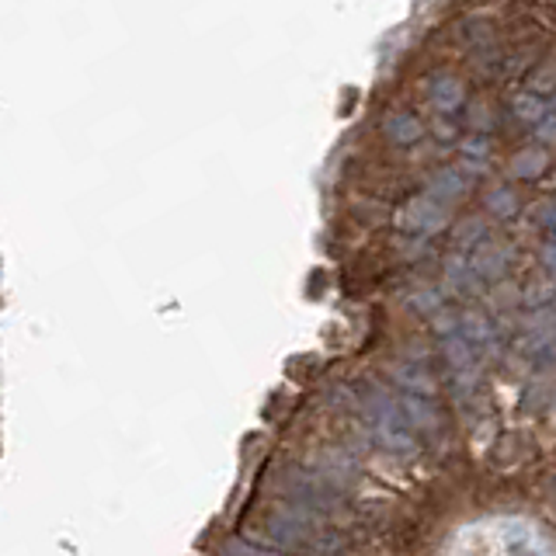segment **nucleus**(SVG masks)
I'll use <instances>...</instances> for the list:
<instances>
[{
    "label": "nucleus",
    "mask_w": 556,
    "mask_h": 556,
    "mask_svg": "<svg viewBox=\"0 0 556 556\" xmlns=\"http://www.w3.org/2000/svg\"><path fill=\"white\" fill-rule=\"evenodd\" d=\"M515 115L521 118V122H532V126H539V122H543L549 112H553V104L543 98V94H535V91H526V94H518L515 98Z\"/></svg>",
    "instance_id": "9"
},
{
    "label": "nucleus",
    "mask_w": 556,
    "mask_h": 556,
    "mask_svg": "<svg viewBox=\"0 0 556 556\" xmlns=\"http://www.w3.org/2000/svg\"><path fill=\"white\" fill-rule=\"evenodd\" d=\"M387 136L393 139V143H400V147H410V143H417L421 139V122H417V115H410V112H393L390 118H387Z\"/></svg>",
    "instance_id": "6"
},
{
    "label": "nucleus",
    "mask_w": 556,
    "mask_h": 556,
    "mask_svg": "<svg viewBox=\"0 0 556 556\" xmlns=\"http://www.w3.org/2000/svg\"><path fill=\"white\" fill-rule=\"evenodd\" d=\"M504 265H508V254L501 248H480L469 261V271L480 275V278H501L504 275Z\"/></svg>",
    "instance_id": "8"
},
{
    "label": "nucleus",
    "mask_w": 556,
    "mask_h": 556,
    "mask_svg": "<svg viewBox=\"0 0 556 556\" xmlns=\"http://www.w3.org/2000/svg\"><path fill=\"white\" fill-rule=\"evenodd\" d=\"M535 129H539V139H543V143H553V112L543 122H539Z\"/></svg>",
    "instance_id": "13"
},
{
    "label": "nucleus",
    "mask_w": 556,
    "mask_h": 556,
    "mask_svg": "<svg viewBox=\"0 0 556 556\" xmlns=\"http://www.w3.org/2000/svg\"><path fill=\"white\" fill-rule=\"evenodd\" d=\"M469 191V174H463L459 167H442L434 178L428 181V199H434L439 205L445 202H459Z\"/></svg>",
    "instance_id": "5"
},
{
    "label": "nucleus",
    "mask_w": 556,
    "mask_h": 556,
    "mask_svg": "<svg viewBox=\"0 0 556 556\" xmlns=\"http://www.w3.org/2000/svg\"><path fill=\"white\" fill-rule=\"evenodd\" d=\"M486 208L501 219H511L518 213V195L511 188H494L491 195H486Z\"/></svg>",
    "instance_id": "11"
},
{
    "label": "nucleus",
    "mask_w": 556,
    "mask_h": 556,
    "mask_svg": "<svg viewBox=\"0 0 556 556\" xmlns=\"http://www.w3.org/2000/svg\"><path fill=\"white\" fill-rule=\"evenodd\" d=\"M219 556H282V553L257 549V546H251V543H240V539H230V543H223Z\"/></svg>",
    "instance_id": "12"
},
{
    "label": "nucleus",
    "mask_w": 556,
    "mask_h": 556,
    "mask_svg": "<svg viewBox=\"0 0 556 556\" xmlns=\"http://www.w3.org/2000/svg\"><path fill=\"white\" fill-rule=\"evenodd\" d=\"M546 150H539V147H526V150H518L515 156H511V174L515 178H526V181H532V178H539V174L546 170Z\"/></svg>",
    "instance_id": "7"
},
{
    "label": "nucleus",
    "mask_w": 556,
    "mask_h": 556,
    "mask_svg": "<svg viewBox=\"0 0 556 556\" xmlns=\"http://www.w3.org/2000/svg\"><path fill=\"white\" fill-rule=\"evenodd\" d=\"M428 101H431V109L439 115H452V112H459L466 104V91H463V84L456 77L434 74L428 80Z\"/></svg>",
    "instance_id": "4"
},
{
    "label": "nucleus",
    "mask_w": 556,
    "mask_h": 556,
    "mask_svg": "<svg viewBox=\"0 0 556 556\" xmlns=\"http://www.w3.org/2000/svg\"><path fill=\"white\" fill-rule=\"evenodd\" d=\"M358 400H362V410L369 417V428L379 439V445L396 452V456H414L417 431L410 428V421L404 417V410H400L396 400L390 393H382L379 387H372V382L358 390Z\"/></svg>",
    "instance_id": "1"
},
{
    "label": "nucleus",
    "mask_w": 556,
    "mask_h": 556,
    "mask_svg": "<svg viewBox=\"0 0 556 556\" xmlns=\"http://www.w3.org/2000/svg\"><path fill=\"white\" fill-rule=\"evenodd\" d=\"M445 355H448V362H452V369L456 372H466L469 365H473V358H477V348L469 344L459 330H452V334H445Z\"/></svg>",
    "instance_id": "10"
},
{
    "label": "nucleus",
    "mask_w": 556,
    "mask_h": 556,
    "mask_svg": "<svg viewBox=\"0 0 556 556\" xmlns=\"http://www.w3.org/2000/svg\"><path fill=\"white\" fill-rule=\"evenodd\" d=\"M400 223H404V230H410V233L431 237V233H442L448 226V208L439 205L434 199H428V195H421L404 208V219Z\"/></svg>",
    "instance_id": "3"
},
{
    "label": "nucleus",
    "mask_w": 556,
    "mask_h": 556,
    "mask_svg": "<svg viewBox=\"0 0 556 556\" xmlns=\"http://www.w3.org/2000/svg\"><path fill=\"white\" fill-rule=\"evenodd\" d=\"M286 497L292 508L306 511L309 518L338 511V504H341V494L334 491V483H327L320 473H313V469H292L286 477Z\"/></svg>",
    "instance_id": "2"
},
{
    "label": "nucleus",
    "mask_w": 556,
    "mask_h": 556,
    "mask_svg": "<svg viewBox=\"0 0 556 556\" xmlns=\"http://www.w3.org/2000/svg\"><path fill=\"white\" fill-rule=\"evenodd\" d=\"M543 226L553 230V202H543Z\"/></svg>",
    "instance_id": "14"
}]
</instances>
